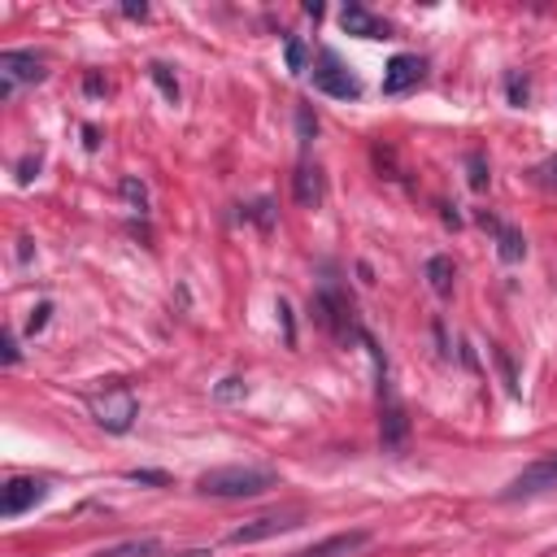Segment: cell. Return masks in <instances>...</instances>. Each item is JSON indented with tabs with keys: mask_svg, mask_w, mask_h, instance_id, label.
Returning a JSON list of instances; mask_svg holds the SVG:
<instances>
[{
	"mask_svg": "<svg viewBox=\"0 0 557 557\" xmlns=\"http://www.w3.org/2000/svg\"><path fill=\"white\" fill-rule=\"evenodd\" d=\"M305 522V509L300 505H292V509H274V513H261V518H252V522H239L231 535H226V544H261V540H270V535H283V531H296Z\"/></svg>",
	"mask_w": 557,
	"mask_h": 557,
	"instance_id": "obj_6",
	"label": "cell"
},
{
	"mask_svg": "<svg viewBox=\"0 0 557 557\" xmlns=\"http://www.w3.org/2000/svg\"><path fill=\"white\" fill-rule=\"evenodd\" d=\"M422 74H426V61H422L418 52H396V57L387 61V70H383V91H387V96H405L409 87L422 83Z\"/></svg>",
	"mask_w": 557,
	"mask_h": 557,
	"instance_id": "obj_10",
	"label": "cell"
},
{
	"mask_svg": "<svg viewBox=\"0 0 557 557\" xmlns=\"http://www.w3.org/2000/svg\"><path fill=\"white\" fill-rule=\"evenodd\" d=\"M48 313H52V305H48V300H39V305L30 309V322H26V326H30V335H39V331L48 326Z\"/></svg>",
	"mask_w": 557,
	"mask_h": 557,
	"instance_id": "obj_29",
	"label": "cell"
},
{
	"mask_svg": "<svg viewBox=\"0 0 557 557\" xmlns=\"http://www.w3.org/2000/svg\"><path fill=\"white\" fill-rule=\"evenodd\" d=\"M296 135H300V144H309L318 135V117L309 104H296Z\"/></svg>",
	"mask_w": 557,
	"mask_h": 557,
	"instance_id": "obj_20",
	"label": "cell"
},
{
	"mask_svg": "<svg viewBox=\"0 0 557 557\" xmlns=\"http://www.w3.org/2000/svg\"><path fill=\"white\" fill-rule=\"evenodd\" d=\"M492 357H496V366H500V374H505V387H509V392H518V374H513V361H509V352H505L500 344H492Z\"/></svg>",
	"mask_w": 557,
	"mask_h": 557,
	"instance_id": "obj_24",
	"label": "cell"
},
{
	"mask_svg": "<svg viewBox=\"0 0 557 557\" xmlns=\"http://www.w3.org/2000/svg\"><path fill=\"white\" fill-rule=\"evenodd\" d=\"M313 309H318V322L331 331V339L335 344H348L352 335L361 339V326H357V313H352V305H348V296L335 287V283H322L318 287V296H313Z\"/></svg>",
	"mask_w": 557,
	"mask_h": 557,
	"instance_id": "obj_4",
	"label": "cell"
},
{
	"mask_svg": "<svg viewBox=\"0 0 557 557\" xmlns=\"http://www.w3.org/2000/svg\"><path fill=\"white\" fill-rule=\"evenodd\" d=\"M370 544V531H339V535H326V540H318V544H309V548H300V553H292V557H352V553H361Z\"/></svg>",
	"mask_w": 557,
	"mask_h": 557,
	"instance_id": "obj_11",
	"label": "cell"
},
{
	"mask_svg": "<svg viewBox=\"0 0 557 557\" xmlns=\"http://www.w3.org/2000/svg\"><path fill=\"white\" fill-rule=\"evenodd\" d=\"M553 487H557V453H544L531 466H522V474H513L500 496L505 500H531V496H544Z\"/></svg>",
	"mask_w": 557,
	"mask_h": 557,
	"instance_id": "obj_7",
	"label": "cell"
},
{
	"mask_svg": "<svg viewBox=\"0 0 557 557\" xmlns=\"http://www.w3.org/2000/svg\"><path fill=\"white\" fill-rule=\"evenodd\" d=\"M339 26L357 39H392V26L383 17H374L366 4H344L339 9Z\"/></svg>",
	"mask_w": 557,
	"mask_h": 557,
	"instance_id": "obj_12",
	"label": "cell"
},
{
	"mask_svg": "<svg viewBox=\"0 0 557 557\" xmlns=\"http://www.w3.org/2000/svg\"><path fill=\"white\" fill-rule=\"evenodd\" d=\"M122 200L131 205V213H148V187H144L135 174L122 178Z\"/></svg>",
	"mask_w": 557,
	"mask_h": 557,
	"instance_id": "obj_18",
	"label": "cell"
},
{
	"mask_svg": "<svg viewBox=\"0 0 557 557\" xmlns=\"http://www.w3.org/2000/svg\"><path fill=\"white\" fill-rule=\"evenodd\" d=\"M48 78L44 57L26 52V48H4L0 52V100H13L17 87H35Z\"/></svg>",
	"mask_w": 557,
	"mask_h": 557,
	"instance_id": "obj_5",
	"label": "cell"
},
{
	"mask_svg": "<svg viewBox=\"0 0 557 557\" xmlns=\"http://www.w3.org/2000/svg\"><path fill=\"white\" fill-rule=\"evenodd\" d=\"M313 87L318 91H326V96H335V100H357L361 96V83H357V74L331 52V48H322L318 52V65H313Z\"/></svg>",
	"mask_w": 557,
	"mask_h": 557,
	"instance_id": "obj_8",
	"label": "cell"
},
{
	"mask_svg": "<svg viewBox=\"0 0 557 557\" xmlns=\"http://www.w3.org/2000/svg\"><path fill=\"white\" fill-rule=\"evenodd\" d=\"M213 396H218V400H244V396H248V383H244V379H222Z\"/></svg>",
	"mask_w": 557,
	"mask_h": 557,
	"instance_id": "obj_25",
	"label": "cell"
},
{
	"mask_svg": "<svg viewBox=\"0 0 557 557\" xmlns=\"http://www.w3.org/2000/svg\"><path fill=\"white\" fill-rule=\"evenodd\" d=\"M505 91H509V104H518V109H522V104H527V91H531V87H527V78H522V74L513 70V74L505 78Z\"/></svg>",
	"mask_w": 557,
	"mask_h": 557,
	"instance_id": "obj_23",
	"label": "cell"
},
{
	"mask_svg": "<svg viewBox=\"0 0 557 557\" xmlns=\"http://www.w3.org/2000/svg\"><path fill=\"white\" fill-rule=\"evenodd\" d=\"M361 344L370 348V357L379 366V444H383V453H405V444H409V413H405V405H400V396H396V387L387 379V361H383L379 344L366 331H361Z\"/></svg>",
	"mask_w": 557,
	"mask_h": 557,
	"instance_id": "obj_1",
	"label": "cell"
},
{
	"mask_svg": "<svg viewBox=\"0 0 557 557\" xmlns=\"http://www.w3.org/2000/svg\"><path fill=\"white\" fill-rule=\"evenodd\" d=\"M83 144H87V148H100V131H96V126H83Z\"/></svg>",
	"mask_w": 557,
	"mask_h": 557,
	"instance_id": "obj_34",
	"label": "cell"
},
{
	"mask_svg": "<svg viewBox=\"0 0 557 557\" xmlns=\"http://www.w3.org/2000/svg\"><path fill=\"white\" fill-rule=\"evenodd\" d=\"M278 487V474L265 466H213L196 479L200 496H222V500H244V496H261Z\"/></svg>",
	"mask_w": 557,
	"mask_h": 557,
	"instance_id": "obj_2",
	"label": "cell"
},
{
	"mask_svg": "<svg viewBox=\"0 0 557 557\" xmlns=\"http://www.w3.org/2000/svg\"><path fill=\"white\" fill-rule=\"evenodd\" d=\"M161 553V540H152V535H139V540H122V544H109V548H100L96 557H157Z\"/></svg>",
	"mask_w": 557,
	"mask_h": 557,
	"instance_id": "obj_16",
	"label": "cell"
},
{
	"mask_svg": "<svg viewBox=\"0 0 557 557\" xmlns=\"http://www.w3.org/2000/svg\"><path fill=\"white\" fill-rule=\"evenodd\" d=\"M426 283H431V292L435 296H453V283H457V265H453V257H431L426 261Z\"/></svg>",
	"mask_w": 557,
	"mask_h": 557,
	"instance_id": "obj_15",
	"label": "cell"
},
{
	"mask_svg": "<svg viewBox=\"0 0 557 557\" xmlns=\"http://www.w3.org/2000/svg\"><path fill=\"white\" fill-rule=\"evenodd\" d=\"M0 348H4V352H0V361H4V366H17V361H22V348H17V335H13L9 326H4V335H0Z\"/></svg>",
	"mask_w": 557,
	"mask_h": 557,
	"instance_id": "obj_26",
	"label": "cell"
},
{
	"mask_svg": "<svg viewBox=\"0 0 557 557\" xmlns=\"http://www.w3.org/2000/svg\"><path fill=\"white\" fill-rule=\"evenodd\" d=\"M531 178H535L540 187H548V191H557V157H548V161H540V165H531Z\"/></svg>",
	"mask_w": 557,
	"mask_h": 557,
	"instance_id": "obj_22",
	"label": "cell"
},
{
	"mask_svg": "<svg viewBox=\"0 0 557 557\" xmlns=\"http://www.w3.org/2000/svg\"><path fill=\"white\" fill-rule=\"evenodd\" d=\"M126 479H131V483H157V487H161V483H170L161 470H126Z\"/></svg>",
	"mask_w": 557,
	"mask_h": 557,
	"instance_id": "obj_31",
	"label": "cell"
},
{
	"mask_svg": "<svg viewBox=\"0 0 557 557\" xmlns=\"http://www.w3.org/2000/svg\"><path fill=\"white\" fill-rule=\"evenodd\" d=\"M122 13H126V17H139V22H144V17H148V4H122Z\"/></svg>",
	"mask_w": 557,
	"mask_h": 557,
	"instance_id": "obj_33",
	"label": "cell"
},
{
	"mask_svg": "<svg viewBox=\"0 0 557 557\" xmlns=\"http://www.w3.org/2000/svg\"><path fill=\"white\" fill-rule=\"evenodd\" d=\"M283 57H287V70H292V74H305V70H309V48H305V39L287 35V44H283Z\"/></svg>",
	"mask_w": 557,
	"mask_h": 557,
	"instance_id": "obj_19",
	"label": "cell"
},
{
	"mask_svg": "<svg viewBox=\"0 0 557 557\" xmlns=\"http://www.w3.org/2000/svg\"><path fill=\"white\" fill-rule=\"evenodd\" d=\"M274 313H278V322H283V339H287V344H296V326H292V305H287L283 296H278Z\"/></svg>",
	"mask_w": 557,
	"mask_h": 557,
	"instance_id": "obj_28",
	"label": "cell"
},
{
	"mask_svg": "<svg viewBox=\"0 0 557 557\" xmlns=\"http://www.w3.org/2000/svg\"><path fill=\"white\" fill-rule=\"evenodd\" d=\"M148 78L157 83V91H161L170 104H178V78H174V70H170V65L152 61V65H148Z\"/></svg>",
	"mask_w": 557,
	"mask_h": 557,
	"instance_id": "obj_17",
	"label": "cell"
},
{
	"mask_svg": "<svg viewBox=\"0 0 557 557\" xmlns=\"http://www.w3.org/2000/svg\"><path fill=\"white\" fill-rule=\"evenodd\" d=\"M83 91H87V96H104L109 87H104V83H100L96 74H87V78H83Z\"/></svg>",
	"mask_w": 557,
	"mask_h": 557,
	"instance_id": "obj_32",
	"label": "cell"
},
{
	"mask_svg": "<svg viewBox=\"0 0 557 557\" xmlns=\"http://www.w3.org/2000/svg\"><path fill=\"white\" fill-rule=\"evenodd\" d=\"M322 170L313 165V161H300L296 165V174H292V196H296V205L300 209H318L322 205Z\"/></svg>",
	"mask_w": 557,
	"mask_h": 557,
	"instance_id": "obj_13",
	"label": "cell"
},
{
	"mask_svg": "<svg viewBox=\"0 0 557 557\" xmlns=\"http://www.w3.org/2000/svg\"><path fill=\"white\" fill-rule=\"evenodd\" d=\"M39 161H44L39 152H26V157L17 161V183H30V178L39 174Z\"/></svg>",
	"mask_w": 557,
	"mask_h": 557,
	"instance_id": "obj_27",
	"label": "cell"
},
{
	"mask_svg": "<svg viewBox=\"0 0 557 557\" xmlns=\"http://www.w3.org/2000/svg\"><path fill=\"white\" fill-rule=\"evenodd\" d=\"M48 496V483L44 479H9L4 487H0V518H22L26 509H35L39 500Z\"/></svg>",
	"mask_w": 557,
	"mask_h": 557,
	"instance_id": "obj_9",
	"label": "cell"
},
{
	"mask_svg": "<svg viewBox=\"0 0 557 557\" xmlns=\"http://www.w3.org/2000/svg\"><path fill=\"white\" fill-rule=\"evenodd\" d=\"M270 209H274L270 200H257V205L248 209V218H257V226H265V231H270V222H274V213H270Z\"/></svg>",
	"mask_w": 557,
	"mask_h": 557,
	"instance_id": "obj_30",
	"label": "cell"
},
{
	"mask_svg": "<svg viewBox=\"0 0 557 557\" xmlns=\"http://www.w3.org/2000/svg\"><path fill=\"white\" fill-rule=\"evenodd\" d=\"M479 222L496 235V252H500V261H505V265H513V261H522V257H527V239H522V231H513V226L496 222L492 213H479Z\"/></svg>",
	"mask_w": 557,
	"mask_h": 557,
	"instance_id": "obj_14",
	"label": "cell"
},
{
	"mask_svg": "<svg viewBox=\"0 0 557 557\" xmlns=\"http://www.w3.org/2000/svg\"><path fill=\"white\" fill-rule=\"evenodd\" d=\"M466 170H470V187H474V191H483V187H487V178H492V174H487L483 152H470V157H466Z\"/></svg>",
	"mask_w": 557,
	"mask_h": 557,
	"instance_id": "obj_21",
	"label": "cell"
},
{
	"mask_svg": "<svg viewBox=\"0 0 557 557\" xmlns=\"http://www.w3.org/2000/svg\"><path fill=\"white\" fill-rule=\"evenodd\" d=\"M87 409H91L100 431L126 435L135 426V418H139V396H135V387L126 379H104L96 392H87Z\"/></svg>",
	"mask_w": 557,
	"mask_h": 557,
	"instance_id": "obj_3",
	"label": "cell"
}]
</instances>
